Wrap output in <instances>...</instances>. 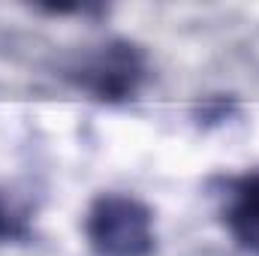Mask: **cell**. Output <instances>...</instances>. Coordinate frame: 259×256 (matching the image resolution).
Here are the masks:
<instances>
[{
	"label": "cell",
	"instance_id": "obj_4",
	"mask_svg": "<svg viewBox=\"0 0 259 256\" xmlns=\"http://www.w3.org/2000/svg\"><path fill=\"white\" fill-rule=\"evenodd\" d=\"M30 208L12 190L0 187V244H21L30 241Z\"/></svg>",
	"mask_w": 259,
	"mask_h": 256
},
{
	"label": "cell",
	"instance_id": "obj_2",
	"mask_svg": "<svg viewBox=\"0 0 259 256\" xmlns=\"http://www.w3.org/2000/svg\"><path fill=\"white\" fill-rule=\"evenodd\" d=\"M64 75L100 103H127L148 78V58L130 39H109L72 58Z\"/></svg>",
	"mask_w": 259,
	"mask_h": 256
},
{
	"label": "cell",
	"instance_id": "obj_1",
	"mask_svg": "<svg viewBox=\"0 0 259 256\" xmlns=\"http://www.w3.org/2000/svg\"><path fill=\"white\" fill-rule=\"evenodd\" d=\"M84 238L97 256H151L157 250L154 214L130 193H100L88 205Z\"/></svg>",
	"mask_w": 259,
	"mask_h": 256
},
{
	"label": "cell",
	"instance_id": "obj_3",
	"mask_svg": "<svg viewBox=\"0 0 259 256\" xmlns=\"http://www.w3.org/2000/svg\"><path fill=\"white\" fill-rule=\"evenodd\" d=\"M223 220L238 247L259 256V172H247L226 184Z\"/></svg>",
	"mask_w": 259,
	"mask_h": 256
}]
</instances>
